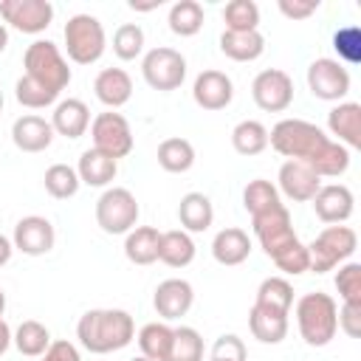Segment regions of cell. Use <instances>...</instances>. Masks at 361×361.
<instances>
[{
	"instance_id": "1",
	"label": "cell",
	"mask_w": 361,
	"mask_h": 361,
	"mask_svg": "<svg viewBox=\"0 0 361 361\" xmlns=\"http://www.w3.org/2000/svg\"><path fill=\"white\" fill-rule=\"evenodd\" d=\"M268 144L288 161L307 164L319 178H338L350 166V149L305 118H282L268 133Z\"/></svg>"
},
{
	"instance_id": "2",
	"label": "cell",
	"mask_w": 361,
	"mask_h": 361,
	"mask_svg": "<svg viewBox=\"0 0 361 361\" xmlns=\"http://www.w3.org/2000/svg\"><path fill=\"white\" fill-rule=\"evenodd\" d=\"M79 344L93 355H107L124 350L135 338V322L127 310L118 307H96L87 310L76 324Z\"/></svg>"
},
{
	"instance_id": "3",
	"label": "cell",
	"mask_w": 361,
	"mask_h": 361,
	"mask_svg": "<svg viewBox=\"0 0 361 361\" xmlns=\"http://www.w3.org/2000/svg\"><path fill=\"white\" fill-rule=\"evenodd\" d=\"M296 327H299V336L305 338V344H310V347L330 344L336 330H338L336 299L330 293H322V290L299 296V302H296Z\"/></svg>"
},
{
	"instance_id": "4",
	"label": "cell",
	"mask_w": 361,
	"mask_h": 361,
	"mask_svg": "<svg viewBox=\"0 0 361 361\" xmlns=\"http://www.w3.org/2000/svg\"><path fill=\"white\" fill-rule=\"evenodd\" d=\"M23 65H25V76L28 79H34L37 85L48 87L56 96L71 85L68 59L62 56L59 45H54L51 39H34L23 54Z\"/></svg>"
},
{
	"instance_id": "5",
	"label": "cell",
	"mask_w": 361,
	"mask_h": 361,
	"mask_svg": "<svg viewBox=\"0 0 361 361\" xmlns=\"http://www.w3.org/2000/svg\"><path fill=\"white\" fill-rule=\"evenodd\" d=\"M358 248V234L350 226H327L307 245V271L327 274L347 262Z\"/></svg>"
},
{
	"instance_id": "6",
	"label": "cell",
	"mask_w": 361,
	"mask_h": 361,
	"mask_svg": "<svg viewBox=\"0 0 361 361\" xmlns=\"http://www.w3.org/2000/svg\"><path fill=\"white\" fill-rule=\"evenodd\" d=\"M62 37H65L68 59L76 62V65H93V62H99L102 54H104V48H107L104 25L93 14H73L65 23Z\"/></svg>"
},
{
	"instance_id": "7",
	"label": "cell",
	"mask_w": 361,
	"mask_h": 361,
	"mask_svg": "<svg viewBox=\"0 0 361 361\" xmlns=\"http://www.w3.org/2000/svg\"><path fill=\"white\" fill-rule=\"evenodd\" d=\"M138 200L124 186H107L96 200V223L104 234H127L138 223Z\"/></svg>"
},
{
	"instance_id": "8",
	"label": "cell",
	"mask_w": 361,
	"mask_h": 361,
	"mask_svg": "<svg viewBox=\"0 0 361 361\" xmlns=\"http://www.w3.org/2000/svg\"><path fill=\"white\" fill-rule=\"evenodd\" d=\"M141 76L152 90H161V93L178 90L186 79V59L180 51H175L169 45H158V48L144 54Z\"/></svg>"
},
{
	"instance_id": "9",
	"label": "cell",
	"mask_w": 361,
	"mask_h": 361,
	"mask_svg": "<svg viewBox=\"0 0 361 361\" xmlns=\"http://www.w3.org/2000/svg\"><path fill=\"white\" fill-rule=\"evenodd\" d=\"M251 226H254V237L259 240L262 251L271 257V259H279L285 251H290L299 237L293 231V220H290V212L282 206L265 212V214H257L251 217Z\"/></svg>"
},
{
	"instance_id": "10",
	"label": "cell",
	"mask_w": 361,
	"mask_h": 361,
	"mask_svg": "<svg viewBox=\"0 0 361 361\" xmlns=\"http://www.w3.org/2000/svg\"><path fill=\"white\" fill-rule=\"evenodd\" d=\"M90 138H93V149L110 155L113 161L118 158H127L133 152V130L127 124V118L116 110H107V113H99L93 121H90Z\"/></svg>"
},
{
	"instance_id": "11",
	"label": "cell",
	"mask_w": 361,
	"mask_h": 361,
	"mask_svg": "<svg viewBox=\"0 0 361 361\" xmlns=\"http://www.w3.org/2000/svg\"><path fill=\"white\" fill-rule=\"evenodd\" d=\"M251 99L265 113H282L293 102V79L279 68H265L251 82Z\"/></svg>"
},
{
	"instance_id": "12",
	"label": "cell",
	"mask_w": 361,
	"mask_h": 361,
	"mask_svg": "<svg viewBox=\"0 0 361 361\" xmlns=\"http://www.w3.org/2000/svg\"><path fill=\"white\" fill-rule=\"evenodd\" d=\"M307 87L322 102H341L350 93V73L336 59H313L307 68Z\"/></svg>"
},
{
	"instance_id": "13",
	"label": "cell",
	"mask_w": 361,
	"mask_h": 361,
	"mask_svg": "<svg viewBox=\"0 0 361 361\" xmlns=\"http://www.w3.org/2000/svg\"><path fill=\"white\" fill-rule=\"evenodd\" d=\"M0 17L23 34H42L54 20V6L48 0H0Z\"/></svg>"
},
{
	"instance_id": "14",
	"label": "cell",
	"mask_w": 361,
	"mask_h": 361,
	"mask_svg": "<svg viewBox=\"0 0 361 361\" xmlns=\"http://www.w3.org/2000/svg\"><path fill=\"white\" fill-rule=\"evenodd\" d=\"M14 248L28 254V257H42L54 248L56 243V231L51 226L48 217H39V214H28V217H20L17 226H14V237H11Z\"/></svg>"
},
{
	"instance_id": "15",
	"label": "cell",
	"mask_w": 361,
	"mask_h": 361,
	"mask_svg": "<svg viewBox=\"0 0 361 361\" xmlns=\"http://www.w3.org/2000/svg\"><path fill=\"white\" fill-rule=\"evenodd\" d=\"M192 99H195V104L203 107V110H223V107H228L231 99H234V85H231L228 73L209 68V71H200V73L195 76Z\"/></svg>"
},
{
	"instance_id": "16",
	"label": "cell",
	"mask_w": 361,
	"mask_h": 361,
	"mask_svg": "<svg viewBox=\"0 0 361 361\" xmlns=\"http://www.w3.org/2000/svg\"><path fill=\"white\" fill-rule=\"evenodd\" d=\"M192 302H195V288L186 279H178V276L158 282L155 296H152V307L164 322H175L180 316H186Z\"/></svg>"
},
{
	"instance_id": "17",
	"label": "cell",
	"mask_w": 361,
	"mask_h": 361,
	"mask_svg": "<svg viewBox=\"0 0 361 361\" xmlns=\"http://www.w3.org/2000/svg\"><path fill=\"white\" fill-rule=\"evenodd\" d=\"M279 189L276 192H282L288 200H293V203H307V200H313V195L319 192V186H322V178L307 166V164H302V161H285L282 166H279Z\"/></svg>"
},
{
	"instance_id": "18",
	"label": "cell",
	"mask_w": 361,
	"mask_h": 361,
	"mask_svg": "<svg viewBox=\"0 0 361 361\" xmlns=\"http://www.w3.org/2000/svg\"><path fill=\"white\" fill-rule=\"evenodd\" d=\"M313 209H316V217L322 223L341 226L344 220L353 217L355 200L344 183H327V186H319V192L313 195Z\"/></svg>"
},
{
	"instance_id": "19",
	"label": "cell",
	"mask_w": 361,
	"mask_h": 361,
	"mask_svg": "<svg viewBox=\"0 0 361 361\" xmlns=\"http://www.w3.org/2000/svg\"><path fill=\"white\" fill-rule=\"evenodd\" d=\"M327 130L336 135V144L347 149H358L361 147V104L338 102L327 113Z\"/></svg>"
},
{
	"instance_id": "20",
	"label": "cell",
	"mask_w": 361,
	"mask_h": 361,
	"mask_svg": "<svg viewBox=\"0 0 361 361\" xmlns=\"http://www.w3.org/2000/svg\"><path fill=\"white\" fill-rule=\"evenodd\" d=\"M11 141L23 152H42L54 141V127L42 116L28 113V116L14 118V124H11Z\"/></svg>"
},
{
	"instance_id": "21",
	"label": "cell",
	"mask_w": 361,
	"mask_h": 361,
	"mask_svg": "<svg viewBox=\"0 0 361 361\" xmlns=\"http://www.w3.org/2000/svg\"><path fill=\"white\" fill-rule=\"evenodd\" d=\"M93 93H96V99L104 107L116 110V107H121V104L130 102V96H133V79L121 68H104L93 79Z\"/></svg>"
},
{
	"instance_id": "22",
	"label": "cell",
	"mask_w": 361,
	"mask_h": 361,
	"mask_svg": "<svg viewBox=\"0 0 361 361\" xmlns=\"http://www.w3.org/2000/svg\"><path fill=\"white\" fill-rule=\"evenodd\" d=\"M51 127L54 133L65 135V138H79L87 133L90 127V110L82 99H62L56 102L54 107V116H51Z\"/></svg>"
},
{
	"instance_id": "23",
	"label": "cell",
	"mask_w": 361,
	"mask_h": 361,
	"mask_svg": "<svg viewBox=\"0 0 361 361\" xmlns=\"http://www.w3.org/2000/svg\"><path fill=\"white\" fill-rule=\"evenodd\" d=\"M248 254H251V240H248V234H245L243 228H237V226L220 228V231L214 234V240H212V257H214L220 265H226V268L245 262Z\"/></svg>"
},
{
	"instance_id": "24",
	"label": "cell",
	"mask_w": 361,
	"mask_h": 361,
	"mask_svg": "<svg viewBox=\"0 0 361 361\" xmlns=\"http://www.w3.org/2000/svg\"><path fill=\"white\" fill-rule=\"evenodd\" d=\"M178 220L189 234L206 231L214 223V206L203 192H186L178 203Z\"/></svg>"
},
{
	"instance_id": "25",
	"label": "cell",
	"mask_w": 361,
	"mask_h": 361,
	"mask_svg": "<svg viewBox=\"0 0 361 361\" xmlns=\"http://www.w3.org/2000/svg\"><path fill=\"white\" fill-rule=\"evenodd\" d=\"M116 172H118V161H113L110 155H104V152H99V149H93V147L79 155L76 175H79V180L87 183V186L102 189V186H107V183L116 178Z\"/></svg>"
},
{
	"instance_id": "26",
	"label": "cell",
	"mask_w": 361,
	"mask_h": 361,
	"mask_svg": "<svg viewBox=\"0 0 361 361\" xmlns=\"http://www.w3.org/2000/svg\"><path fill=\"white\" fill-rule=\"evenodd\" d=\"M197 248L189 231L183 228H172V231H161V243H158V259L169 268H186L195 259Z\"/></svg>"
},
{
	"instance_id": "27",
	"label": "cell",
	"mask_w": 361,
	"mask_h": 361,
	"mask_svg": "<svg viewBox=\"0 0 361 361\" xmlns=\"http://www.w3.org/2000/svg\"><path fill=\"white\" fill-rule=\"evenodd\" d=\"M248 330L262 344H279L288 336V316L276 313V310H268V307H259V305H251Z\"/></svg>"
},
{
	"instance_id": "28",
	"label": "cell",
	"mask_w": 361,
	"mask_h": 361,
	"mask_svg": "<svg viewBox=\"0 0 361 361\" xmlns=\"http://www.w3.org/2000/svg\"><path fill=\"white\" fill-rule=\"evenodd\" d=\"M220 51L234 62H254L265 51V37L259 31H223Z\"/></svg>"
},
{
	"instance_id": "29",
	"label": "cell",
	"mask_w": 361,
	"mask_h": 361,
	"mask_svg": "<svg viewBox=\"0 0 361 361\" xmlns=\"http://www.w3.org/2000/svg\"><path fill=\"white\" fill-rule=\"evenodd\" d=\"M158 243L161 231L155 226H135L124 237V257L133 265H152L158 259Z\"/></svg>"
},
{
	"instance_id": "30",
	"label": "cell",
	"mask_w": 361,
	"mask_h": 361,
	"mask_svg": "<svg viewBox=\"0 0 361 361\" xmlns=\"http://www.w3.org/2000/svg\"><path fill=\"white\" fill-rule=\"evenodd\" d=\"M195 164V147L192 141L175 135V138H164L158 144V166L172 172V175H180V172H189Z\"/></svg>"
},
{
	"instance_id": "31",
	"label": "cell",
	"mask_w": 361,
	"mask_h": 361,
	"mask_svg": "<svg viewBox=\"0 0 361 361\" xmlns=\"http://www.w3.org/2000/svg\"><path fill=\"white\" fill-rule=\"evenodd\" d=\"M11 344L20 350V355H28V358H39L48 347H51V333L42 322L37 319H25L20 322V327L11 333Z\"/></svg>"
},
{
	"instance_id": "32",
	"label": "cell",
	"mask_w": 361,
	"mask_h": 361,
	"mask_svg": "<svg viewBox=\"0 0 361 361\" xmlns=\"http://www.w3.org/2000/svg\"><path fill=\"white\" fill-rule=\"evenodd\" d=\"M135 341H138L144 358H149V361H166L169 347H172V327L164 324V322H149V324H144L138 330Z\"/></svg>"
},
{
	"instance_id": "33",
	"label": "cell",
	"mask_w": 361,
	"mask_h": 361,
	"mask_svg": "<svg viewBox=\"0 0 361 361\" xmlns=\"http://www.w3.org/2000/svg\"><path fill=\"white\" fill-rule=\"evenodd\" d=\"M254 305L288 316V313H290V305H293V285H290L288 279H282V276H268V279L259 282Z\"/></svg>"
},
{
	"instance_id": "34",
	"label": "cell",
	"mask_w": 361,
	"mask_h": 361,
	"mask_svg": "<svg viewBox=\"0 0 361 361\" xmlns=\"http://www.w3.org/2000/svg\"><path fill=\"white\" fill-rule=\"evenodd\" d=\"M243 206H245V212L251 217H257V214H265V212L282 206V197H279V192H276V186L271 180L254 178L243 189Z\"/></svg>"
},
{
	"instance_id": "35",
	"label": "cell",
	"mask_w": 361,
	"mask_h": 361,
	"mask_svg": "<svg viewBox=\"0 0 361 361\" xmlns=\"http://www.w3.org/2000/svg\"><path fill=\"white\" fill-rule=\"evenodd\" d=\"M169 31L178 37H195L203 28V6L197 0H178L169 8Z\"/></svg>"
},
{
	"instance_id": "36",
	"label": "cell",
	"mask_w": 361,
	"mask_h": 361,
	"mask_svg": "<svg viewBox=\"0 0 361 361\" xmlns=\"http://www.w3.org/2000/svg\"><path fill=\"white\" fill-rule=\"evenodd\" d=\"M231 147L240 155H259L268 147V127L257 118H245L231 130Z\"/></svg>"
},
{
	"instance_id": "37",
	"label": "cell",
	"mask_w": 361,
	"mask_h": 361,
	"mask_svg": "<svg viewBox=\"0 0 361 361\" xmlns=\"http://www.w3.org/2000/svg\"><path fill=\"white\" fill-rule=\"evenodd\" d=\"M42 183H45V192H48L51 197H56V200L73 197V195L79 192V186H82L76 169L68 166V164H51V166L45 169Z\"/></svg>"
},
{
	"instance_id": "38",
	"label": "cell",
	"mask_w": 361,
	"mask_h": 361,
	"mask_svg": "<svg viewBox=\"0 0 361 361\" xmlns=\"http://www.w3.org/2000/svg\"><path fill=\"white\" fill-rule=\"evenodd\" d=\"M166 361H203V338L195 327H172V347Z\"/></svg>"
},
{
	"instance_id": "39",
	"label": "cell",
	"mask_w": 361,
	"mask_h": 361,
	"mask_svg": "<svg viewBox=\"0 0 361 361\" xmlns=\"http://www.w3.org/2000/svg\"><path fill=\"white\" fill-rule=\"evenodd\" d=\"M226 31H257L259 25V6L254 0H231L223 8Z\"/></svg>"
},
{
	"instance_id": "40",
	"label": "cell",
	"mask_w": 361,
	"mask_h": 361,
	"mask_svg": "<svg viewBox=\"0 0 361 361\" xmlns=\"http://www.w3.org/2000/svg\"><path fill=\"white\" fill-rule=\"evenodd\" d=\"M141 51H144V31H141V25L138 23L118 25L116 34H113V54L118 59L130 62V59H138Z\"/></svg>"
},
{
	"instance_id": "41",
	"label": "cell",
	"mask_w": 361,
	"mask_h": 361,
	"mask_svg": "<svg viewBox=\"0 0 361 361\" xmlns=\"http://www.w3.org/2000/svg\"><path fill=\"white\" fill-rule=\"evenodd\" d=\"M14 96H17V102H20L23 107H28V110L48 107V104H54V102L59 99L56 93H51L48 87L37 85V82L28 79V76H20V79H17V85H14Z\"/></svg>"
},
{
	"instance_id": "42",
	"label": "cell",
	"mask_w": 361,
	"mask_h": 361,
	"mask_svg": "<svg viewBox=\"0 0 361 361\" xmlns=\"http://www.w3.org/2000/svg\"><path fill=\"white\" fill-rule=\"evenodd\" d=\"M336 290L341 302L361 305V265L358 262H344L336 274Z\"/></svg>"
},
{
	"instance_id": "43",
	"label": "cell",
	"mask_w": 361,
	"mask_h": 361,
	"mask_svg": "<svg viewBox=\"0 0 361 361\" xmlns=\"http://www.w3.org/2000/svg\"><path fill=\"white\" fill-rule=\"evenodd\" d=\"M333 48H336L338 59H344V62H350V65L361 62V28H358V25H344V28H338V31L333 34ZM338 59H336V62H338Z\"/></svg>"
},
{
	"instance_id": "44",
	"label": "cell",
	"mask_w": 361,
	"mask_h": 361,
	"mask_svg": "<svg viewBox=\"0 0 361 361\" xmlns=\"http://www.w3.org/2000/svg\"><path fill=\"white\" fill-rule=\"evenodd\" d=\"M209 361H248V350L245 341L234 333H223L214 347H212V358Z\"/></svg>"
},
{
	"instance_id": "45",
	"label": "cell",
	"mask_w": 361,
	"mask_h": 361,
	"mask_svg": "<svg viewBox=\"0 0 361 361\" xmlns=\"http://www.w3.org/2000/svg\"><path fill=\"white\" fill-rule=\"evenodd\" d=\"M276 8H279L288 20H307L310 14L319 11V0H279Z\"/></svg>"
},
{
	"instance_id": "46",
	"label": "cell",
	"mask_w": 361,
	"mask_h": 361,
	"mask_svg": "<svg viewBox=\"0 0 361 361\" xmlns=\"http://www.w3.org/2000/svg\"><path fill=\"white\" fill-rule=\"evenodd\" d=\"M338 327H341L350 338H358V336H361V305L344 302L341 310H338Z\"/></svg>"
},
{
	"instance_id": "47",
	"label": "cell",
	"mask_w": 361,
	"mask_h": 361,
	"mask_svg": "<svg viewBox=\"0 0 361 361\" xmlns=\"http://www.w3.org/2000/svg\"><path fill=\"white\" fill-rule=\"evenodd\" d=\"M39 358H42V361H82L76 344H71V341H65V338L51 341V347H48Z\"/></svg>"
},
{
	"instance_id": "48",
	"label": "cell",
	"mask_w": 361,
	"mask_h": 361,
	"mask_svg": "<svg viewBox=\"0 0 361 361\" xmlns=\"http://www.w3.org/2000/svg\"><path fill=\"white\" fill-rule=\"evenodd\" d=\"M11 254H14V243H11L6 234H0V268L11 259Z\"/></svg>"
},
{
	"instance_id": "49",
	"label": "cell",
	"mask_w": 361,
	"mask_h": 361,
	"mask_svg": "<svg viewBox=\"0 0 361 361\" xmlns=\"http://www.w3.org/2000/svg\"><path fill=\"white\" fill-rule=\"evenodd\" d=\"M8 347H11V327L0 319V355H3Z\"/></svg>"
},
{
	"instance_id": "50",
	"label": "cell",
	"mask_w": 361,
	"mask_h": 361,
	"mask_svg": "<svg viewBox=\"0 0 361 361\" xmlns=\"http://www.w3.org/2000/svg\"><path fill=\"white\" fill-rule=\"evenodd\" d=\"M6 45H8V28H6V23H0V54L6 51Z\"/></svg>"
},
{
	"instance_id": "51",
	"label": "cell",
	"mask_w": 361,
	"mask_h": 361,
	"mask_svg": "<svg viewBox=\"0 0 361 361\" xmlns=\"http://www.w3.org/2000/svg\"><path fill=\"white\" fill-rule=\"evenodd\" d=\"M3 310H6V293H3V288H0V319H3Z\"/></svg>"
},
{
	"instance_id": "52",
	"label": "cell",
	"mask_w": 361,
	"mask_h": 361,
	"mask_svg": "<svg viewBox=\"0 0 361 361\" xmlns=\"http://www.w3.org/2000/svg\"><path fill=\"white\" fill-rule=\"evenodd\" d=\"M130 361H149V358H144V355H135V358H130Z\"/></svg>"
},
{
	"instance_id": "53",
	"label": "cell",
	"mask_w": 361,
	"mask_h": 361,
	"mask_svg": "<svg viewBox=\"0 0 361 361\" xmlns=\"http://www.w3.org/2000/svg\"><path fill=\"white\" fill-rule=\"evenodd\" d=\"M0 110H3V90H0Z\"/></svg>"
}]
</instances>
